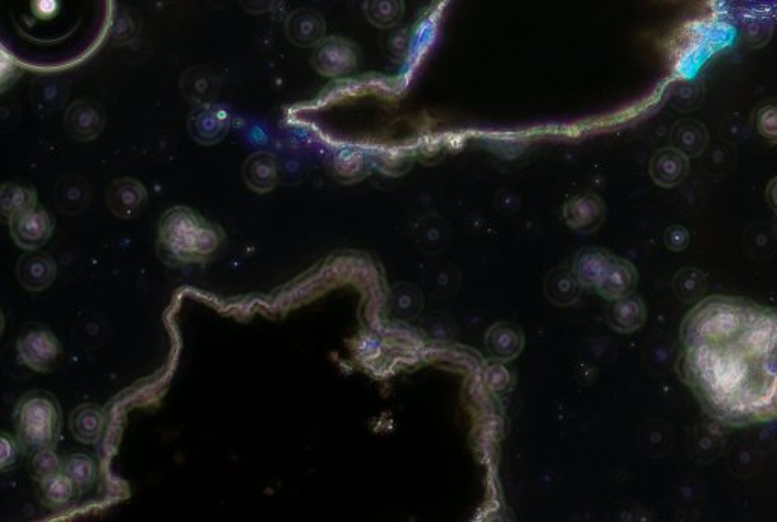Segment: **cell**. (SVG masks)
<instances>
[{"label":"cell","instance_id":"obj_1","mask_svg":"<svg viewBox=\"0 0 777 522\" xmlns=\"http://www.w3.org/2000/svg\"><path fill=\"white\" fill-rule=\"evenodd\" d=\"M679 369L703 409L717 421L746 427L777 418V309L753 302L729 336L682 343Z\"/></svg>","mask_w":777,"mask_h":522},{"label":"cell","instance_id":"obj_2","mask_svg":"<svg viewBox=\"0 0 777 522\" xmlns=\"http://www.w3.org/2000/svg\"><path fill=\"white\" fill-rule=\"evenodd\" d=\"M111 0H2L5 45L28 63H75L99 46Z\"/></svg>","mask_w":777,"mask_h":522},{"label":"cell","instance_id":"obj_3","mask_svg":"<svg viewBox=\"0 0 777 522\" xmlns=\"http://www.w3.org/2000/svg\"><path fill=\"white\" fill-rule=\"evenodd\" d=\"M221 243V228L192 208H170L158 225V254L167 265L204 263L219 251Z\"/></svg>","mask_w":777,"mask_h":522},{"label":"cell","instance_id":"obj_4","mask_svg":"<svg viewBox=\"0 0 777 522\" xmlns=\"http://www.w3.org/2000/svg\"><path fill=\"white\" fill-rule=\"evenodd\" d=\"M16 436L25 450L55 447L61 434V409L48 392H31L14 410Z\"/></svg>","mask_w":777,"mask_h":522},{"label":"cell","instance_id":"obj_5","mask_svg":"<svg viewBox=\"0 0 777 522\" xmlns=\"http://www.w3.org/2000/svg\"><path fill=\"white\" fill-rule=\"evenodd\" d=\"M20 362L35 372H51L60 362V340L46 328H31L17 340Z\"/></svg>","mask_w":777,"mask_h":522},{"label":"cell","instance_id":"obj_6","mask_svg":"<svg viewBox=\"0 0 777 522\" xmlns=\"http://www.w3.org/2000/svg\"><path fill=\"white\" fill-rule=\"evenodd\" d=\"M312 64L325 78H343L359 67V49L353 41L342 37H328L316 46Z\"/></svg>","mask_w":777,"mask_h":522},{"label":"cell","instance_id":"obj_7","mask_svg":"<svg viewBox=\"0 0 777 522\" xmlns=\"http://www.w3.org/2000/svg\"><path fill=\"white\" fill-rule=\"evenodd\" d=\"M11 237L20 248L34 251L52 237L54 219L43 208H32L10 221Z\"/></svg>","mask_w":777,"mask_h":522},{"label":"cell","instance_id":"obj_8","mask_svg":"<svg viewBox=\"0 0 777 522\" xmlns=\"http://www.w3.org/2000/svg\"><path fill=\"white\" fill-rule=\"evenodd\" d=\"M286 34L299 48H315L325 37L324 17L310 8H299L287 17Z\"/></svg>","mask_w":777,"mask_h":522},{"label":"cell","instance_id":"obj_9","mask_svg":"<svg viewBox=\"0 0 777 522\" xmlns=\"http://www.w3.org/2000/svg\"><path fill=\"white\" fill-rule=\"evenodd\" d=\"M108 207L120 219H133L148 201L145 186L133 178L114 181L107 193Z\"/></svg>","mask_w":777,"mask_h":522},{"label":"cell","instance_id":"obj_10","mask_svg":"<svg viewBox=\"0 0 777 522\" xmlns=\"http://www.w3.org/2000/svg\"><path fill=\"white\" fill-rule=\"evenodd\" d=\"M66 128L78 140H92L104 128V111L92 101H78L67 110Z\"/></svg>","mask_w":777,"mask_h":522},{"label":"cell","instance_id":"obj_11","mask_svg":"<svg viewBox=\"0 0 777 522\" xmlns=\"http://www.w3.org/2000/svg\"><path fill=\"white\" fill-rule=\"evenodd\" d=\"M230 128V117L219 107L199 108L190 116L189 131L196 142L202 145H213L227 134Z\"/></svg>","mask_w":777,"mask_h":522},{"label":"cell","instance_id":"obj_12","mask_svg":"<svg viewBox=\"0 0 777 522\" xmlns=\"http://www.w3.org/2000/svg\"><path fill=\"white\" fill-rule=\"evenodd\" d=\"M689 172V161L683 152L676 148H664L656 152L650 163V175L658 186H679Z\"/></svg>","mask_w":777,"mask_h":522},{"label":"cell","instance_id":"obj_13","mask_svg":"<svg viewBox=\"0 0 777 522\" xmlns=\"http://www.w3.org/2000/svg\"><path fill=\"white\" fill-rule=\"evenodd\" d=\"M636 283H638V274L632 263L614 257L595 287L606 299H621L632 293Z\"/></svg>","mask_w":777,"mask_h":522},{"label":"cell","instance_id":"obj_14","mask_svg":"<svg viewBox=\"0 0 777 522\" xmlns=\"http://www.w3.org/2000/svg\"><path fill=\"white\" fill-rule=\"evenodd\" d=\"M17 275L26 289L31 292H41L54 283L57 266L46 254L23 255L17 266Z\"/></svg>","mask_w":777,"mask_h":522},{"label":"cell","instance_id":"obj_15","mask_svg":"<svg viewBox=\"0 0 777 522\" xmlns=\"http://www.w3.org/2000/svg\"><path fill=\"white\" fill-rule=\"evenodd\" d=\"M280 178L277 158L268 152H257L246 160L243 166V180L249 189L257 193L271 192Z\"/></svg>","mask_w":777,"mask_h":522},{"label":"cell","instance_id":"obj_16","mask_svg":"<svg viewBox=\"0 0 777 522\" xmlns=\"http://www.w3.org/2000/svg\"><path fill=\"white\" fill-rule=\"evenodd\" d=\"M107 416L104 409L96 404H82L70 416V431L76 441L92 445L101 441Z\"/></svg>","mask_w":777,"mask_h":522},{"label":"cell","instance_id":"obj_17","mask_svg":"<svg viewBox=\"0 0 777 522\" xmlns=\"http://www.w3.org/2000/svg\"><path fill=\"white\" fill-rule=\"evenodd\" d=\"M565 219L574 230L591 231L601 224L604 205L595 195L576 196L565 205Z\"/></svg>","mask_w":777,"mask_h":522},{"label":"cell","instance_id":"obj_18","mask_svg":"<svg viewBox=\"0 0 777 522\" xmlns=\"http://www.w3.org/2000/svg\"><path fill=\"white\" fill-rule=\"evenodd\" d=\"M371 161L365 152L356 148L340 149L331 161L333 175L342 183H356L368 175Z\"/></svg>","mask_w":777,"mask_h":522},{"label":"cell","instance_id":"obj_19","mask_svg":"<svg viewBox=\"0 0 777 522\" xmlns=\"http://www.w3.org/2000/svg\"><path fill=\"white\" fill-rule=\"evenodd\" d=\"M708 142V129L699 120H680L674 126V148L679 149L686 157H697V155L702 154Z\"/></svg>","mask_w":777,"mask_h":522},{"label":"cell","instance_id":"obj_20","mask_svg":"<svg viewBox=\"0 0 777 522\" xmlns=\"http://www.w3.org/2000/svg\"><path fill=\"white\" fill-rule=\"evenodd\" d=\"M612 255L601 249H586L574 260V275L585 287H595L612 261Z\"/></svg>","mask_w":777,"mask_h":522},{"label":"cell","instance_id":"obj_21","mask_svg":"<svg viewBox=\"0 0 777 522\" xmlns=\"http://www.w3.org/2000/svg\"><path fill=\"white\" fill-rule=\"evenodd\" d=\"M37 207V193L22 184L8 183L0 192V210L8 221Z\"/></svg>","mask_w":777,"mask_h":522},{"label":"cell","instance_id":"obj_22","mask_svg":"<svg viewBox=\"0 0 777 522\" xmlns=\"http://www.w3.org/2000/svg\"><path fill=\"white\" fill-rule=\"evenodd\" d=\"M41 501L49 509H63L72 503L78 488L64 472L40 483Z\"/></svg>","mask_w":777,"mask_h":522},{"label":"cell","instance_id":"obj_23","mask_svg":"<svg viewBox=\"0 0 777 522\" xmlns=\"http://www.w3.org/2000/svg\"><path fill=\"white\" fill-rule=\"evenodd\" d=\"M55 199L58 207L63 208L66 213H78L89 205V184L78 177H67L63 183L58 184Z\"/></svg>","mask_w":777,"mask_h":522},{"label":"cell","instance_id":"obj_24","mask_svg":"<svg viewBox=\"0 0 777 522\" xmlns=\"http://www.w3.org/2000/svg\"><path fill=\"white\" fill-rule=\"evenodd\" d=\"M365 16L380 29L394 28L404 14V0H365Z\"/></svg>","mask_w":777,"mask_h":522},{"label":"cell","instance_id":"obj_25","mask_svg":"<svg viewBox=\"0 0 777 522\" xmlns=\"http://www.w3.org/2000/svg\"><path fill=\"white\" fill-rule=\"evenodd\" d=\"M611 318L612 325L617 330L626 331V333L638 330L645 321L644 302L636 296L617 299Z\"/></svg>","mask_w":777,"mask_h":522},{"label":"cell","instance_id":"obj_26","mask_svg":"<svg viewBox=\"0 0 777 522\" xmlns=\"http://www.w3.org/2000/svg\"><path fill=\"white\" fill-rule=\"evenodd\" d=\"M63 472L75 483L79 492H84L96 482L98 466L87 454H72L63 460Z\"/></svg>","mask_w":777,"mask_h":522},{"label":"cell","instance_id":"obj_27","mask_svg":"<svg viewBox=\"0 0 777 522\" xmlns=\"http://www.w3.org/2000/svg\"><path fill=\"white\" fill-rule=\"evenodd\" d=\"M29 468H31L32 477L41 483L63 472V460L58 457L54 447L38 448L32 451Z\"/></svg>","mask_w":777,"mask_h":522},{"label":"cell","instance_id":"obj_28","mask_svg":"<svg viewBox=\"0 0 777 522\" xmlns=\"http://www.w3.org/2000/svg\"><path fill=\"white\" fill-rule=\"evenodd\" d=\"M753 125L765 142L777 145V99L761 102L755 108Z\"/></svg>","mask_w":777,"mask_h":522},{"label":"cell","instance_id":"obj_29","mask_svg":"<svg viewBox=\"0 0 777 522\" xmlns=\"http://www.w3.org/2000/svg\"><path fill=\"white\" fill-rule=\"evenodd\" d=\"M372 163L387 175H403L412 167L413 157L404 149L387 148L378 151Z\"/></svg>","mask_w":777,"mask_h":522},{"label":"cell","instance_id":"obj_30","mask_svg":"<svg viewBox=\"0 0 777 522\" xmlns=\"http://www.w3.org/2000/svg\"><path fill=\"white\" fill-rule=\"evenodd\" d=\"M705 286V277L697 269H683V271L677 272L676 277H674V290L683 301H693L696 296L703 292Z\"/></svg>","mask_w":777,"mask_h":522},{"label":"cell","instance_id":"obj_31","mask_svg":"<svg viewBox=\"0 0 777 522\" xmlns=\"http://www.w3.org/2000/svg\"><path fill=\"white\" fill-rule=\"evenodd\" d=\"M22 448L17 436L13 438L10 434H2V439H0V469L2 471H7L8 468L16 465Z\"/></svg>","mask_w":777,"mask_h":522},{"label":"cell","instance_id":"obj_32","mask_svg":"<svg viewBox=\"0 0 777 522\" xmlns=\"http://www.w3.org/2000/svg\"><path fill=\"white\" fill-rule=\"evenodd\" d=\"M771 35V26L765 20H753L744 28L743 37L747 45L758 48L767 43Z\"/></svg>","mask_w":777,"mask_h":522},{"label":"cell","instance_id":"obj_33","mask_svg":"<svg viewBox=\"0 0 777 522\" xmlns=\"http://www.w3.org/2000/svg\"><path fill=\"white\" fill-rule=\"evenodd\" d=\"M410 34L406 28L397 29L389 37V51L395 58H406L409 54Z\"/></svg>","mask_w":777,"mask_h":522},{"label":"cell","instance_id":"obj_34","mask_svg":"<svg viewBox=\"0 0 777 522\" xmlns=\"http://www.w3.org/2000/svg\"><path fill=\"white\" fill-rule=\"evenodd\" d=\"M665 243L671 251H683L689 243V233L680 225L670 227L665 233Z\"/></svg>","mask_w":777,"mask_h":522},{"label":"cell","instance_id":"obj_35","mask_svg":"<svg viewBox=\"0 0 777 522\" xmlns=\"http://www.w3.org/2000/svg\"><path fill=\"white\" fill-rule=\"evenodd\" d=\"M275 0H242V5L249 13L262 14L274 7Z\"/></svg>","mask_w":777,"mask_h":522},{"label":"cell","instance_id":"obj_36","mask_svg":"<svg viewBox=\"0 0 777 522\" xmlns=\"http://www.w3.org/2000/svg\"><path fill=\"white\" fill-rule=\"evenodd\" d=\"M767 201L770 207L777 213V178H774L767 187Z\"/></svg>","mask_w":777,"mask_h":522},{"label":"cell","instance_id":"obj_37","mask_svg":"<svg viewBox=\"0 0 777 522\" xmlns=\"http://www.w3.org/2000/svg\"><path fill=\"white\" fill-rule=\"evenodd\" d=\"M776 236H777V221H776Z\"/></svg>","mask_w":777,"mask_h":522}]
</instances>
